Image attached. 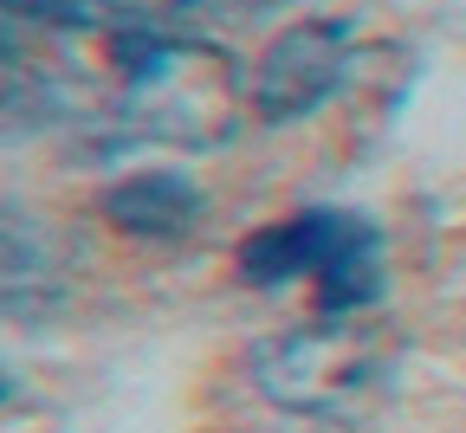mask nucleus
<instances>
[{"instance_id":"nucleus-9","label":"nucleus","mask_w":466,"mask_h":433,"mask_svg":"<svg viewBox=\"0 0 466 433\" xmlns=\"http://www.w3.org/2000/svg\"><path fill=\"white\" fill-rule=\"evenodd\" d=\"M7 395H14V382H7V376H0V401H7Z\"/></svg>"},{"instance_id":"nucleus-1","label":"nucleus","mask_w":466,"mask_h":433,"mask_svg":"<svg viewBox=\"0 0 466 433\" xmlns=\"http://www.w3.org/2000/svg\"><path fill=\"white\" fill-rule=\"evenodd\" d=\"M110 58L124 72L116 97V136L124 143H168V149H220L253 116V91L240 65L182 33V26H116Z\"/></svg>"},{"instance_id":"nucleus-6","label":"nucleus","mask_w":466,"mask_h":433,"mask_svg":"<svg viewBox=\"0 0 466 433\" xmlns=\"http://www.w3.org/2000/svg\"><path fill=\"white\" fill-rule=\"evenodd\" d=\"M104 220L124 239L175 246V239H188L208 220V195L188 175H175V168H137V175H124V181L104 188Z\"/></svg>"},{"instance_id":"nucleus-3","label":"nucleus","mask_w":466,"mask_h":433,"mask_svg":"<svg viewBox=\"0 0 466 433\" xmlns=\"http://www.w3.org/2000/svg\"><path fill=\"white\" fill-rule=\"evenodd\" d=\"M240 278L247 285H299L311 278L318 311H370L382 297V233L363 214L305 207L240 239Z\"/></svg>"},{"instance_id":"nucleus-2","label":"nucleus","mask_w":466,"mask_h":433,"mask_svg":"<svg viewBox=\"0 0 466 433\" xmlns=\"http://www.w3.org/2000/svg\"><path fill=\"white\" fill-rule=\"evenodd\" d=\"M401 337L370 311H318V324H299L253 356V382L272 408L305 420H357L382 401L395 376Z\"/></svg>"},{"instance_id":"nucleus-7","label":"nucleus","mask_w":466,"mask_h":433,"mask_svg":"<svg viewBox=\"0 0 466 433\" xmlns=\"http://www.w3.org/2000/svg\"><path fill=\"white\" fill-rule=\"evenodd\" d=\"M104 14L110 0H0V20L46 26V33H78V26H97Z\"/></svg>"},{"instance_id":"nucleus-8","label":"nucleus","mask_w":466,"mask_h":433,"mask_svg":"<svg viewBox=\"0 0 466 433\" xmlns=\"http://www.w3.org/2000/svg\"><path fill=\"white\" fill-rule=\"evenodd\" d=\"M291 0H168L175 20H266Z\"/></svg>"},{"instance_id":"nucleus-4","label":"nucleus","mask_w":466,"mask_h":433,"mask_svg":"<svg viewBox=\"0 0 466 433\" xmlns=\"http://www.w3.org/2000/svg\"><path fill=\"white\" fill-rule=\"evenodd\" d=\"M350 65H357V26L337 20V14H311V20H291L285 33L266 39V52L253 58V116L285 130V123H305L318 116L343 85Z\"/></svg>"},{"instance_id":"nucleus-5","label":"nucleus","mask_w":466,"mask_h":433,"mask_svg":"<svg viewBox=\"0 0 466 433\" xmlns=\"http://www.w3.org/2000/svg\"><path fill=\"white\" fill-rule=\"evenodd\" d=\"M66 239H58L33 207L0 201V317L39 324L66 304Z\"/></svg>"}]
</instances>
